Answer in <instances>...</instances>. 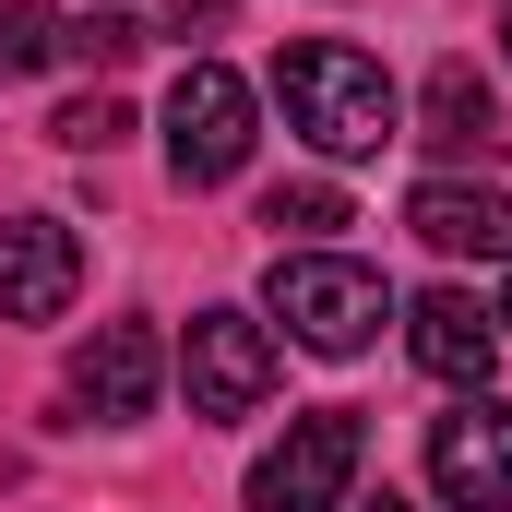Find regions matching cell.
Returning <instances> with one entry per match:
<instances>
[{
	"label": "cell",
	"mask_w": 512,
	"mask_h": 512,
	"mask_svg": "<svg viewBox=\"0 0 512 512\" xmlns=\"http://www.w3.org/2000/svg\"><path fill=\"white\" fill-rule=\"evenodd\" d=\"M167 382V346H155V322H96L84 346H72V405L96 417V429H131L143 405Z\"/></svg>",
	"instance_id": "52a82bcc"
},
{
	"label": "cell",
	"mask_w": 512,
	"mask_h": 512,
	"mask_svg": "<svg viewBox=\"0 0 512 512\" xmlns=\"http://www.w3.org/2000/svg\"><path fill=\"white\" fill-rule=\"evenodd\" d=\"M358 512H417V501H393V489H382V501H358Z\"/></svg>",
	"instance_id": "e0dca14e"
},
{
	"label": "cell",
	"mask_w": 512,
	"mask_h": 512,
	"mask_svg": "<svg viewBox=\"0 0 512 512\" xmlns=\"http://www.w3.org/2000/svg\"><path fill=\"white\" fill-rule=\"evenodd\" d=\"M358 453H370V429H358L346 405L286 417V441L251 465V512H346V489H358Z\"/></svg>",
	"instance_id": "277c9868"
},
{
	"label": "cell",
	"mask_w": 512,
	"mask_h": 512,
	"mask_svg": "<svg viewBox=\"0 0 512 512\" xmlns=\"http://www.w3.org/2000/svg\"><path fill=\"white\" fill-rule=\"evenodd\" d=\"M417 143H441V155H489V143H501V96L477 84V60H441V72H429Z\"/></svg>",
	"instance_id": "8fae6325"
},
{
	"label": "cell",
	"mask_w": 512,
	"mask_h": 512,
	"mask_svg": "<svg viewBox=\"0 0 512 512\" xmlns=\"http://www.w3.org/2000/svg\"><path fill=\"white\" fill-rule=\"evenodd\" d=\"M131 48H143V24H131V12H72V36H60V60H96V72H120Z\"/></svg>",
	"instance_id": "5bb4252c"
},
{
	"label": "cell",
	"mask_w": 512,
	"mask_h": 512,
	"mask_svg": "<svg viewBox=\"0 0 512 512\" xmlns=\"http://www.w3.org/2000/svg\"><path fill=\"white\" fill-rule=\"evenodd\" d=\"M501 60H512V12H501Z\"/></svg>",
	"instance_id": "ac0fdd59"
},
{
	"label": "cell",
	"mask_w": 512,
	"mask_h": 512,
	"mask_svg": "<svg viewBox=\"0 0 512 512\" xmlns=\"http://www.w3.org/2000/svg\"><path fill=\"white\" fill-rule=\"evenodd\" d=\"M262 227L298 239V251H322V239L346 227V191H334V179H286V191H262Z\"/></svg>",
	"instance_id": "7c38bea8"
},
{
	"label": "cell",
	"mask_w": 512,
	"mask_h": 512,
	"mask_svg": "<svg viewBox=\"0 0 512 512\" xmlns=\"http://www.w3.org/2000/svg\"><path fill=\"white\" fill-rule=\"evenodd\" d=\"M429 489L453 512H512V405L453 393V417H429Z\"/></svg>",
	"instance_id": "8992f818"
},
{
	"label": "cell",
	"mask_w": 512,
	"mask_h": 512,
	"mask_svg": "<svg viewBox=\"0 0 512 512\" xmlns=\"http://www.w3.org/2000/svg\"><path fill=\"white\" fill-rule=\"evenodd\" d=\"M48 131H60L72 155H108V143H120V131H131V108H120V96H72V108H60V120H48Z\"/></svg>",
	"instance_id": "9a60e30c"
},
{
	"label": "cell",
	"mask_w": 512,
	"mask_h": 512,
	"mask_svg": "<svg viewBox=\"0 0 512 512\" xmlns=\"http://www.w3.org/2000/svg\"><path fill=\"white\" fill-rule=\"evenodd\" d=\"M84 286V239L60 215H0V322H60Z\"/></svg>",
	"instance_id": "ba28073f"
},
{
	"label": "cell",
	"mask_w": 512,
	"mask_h": 512,
	"mask_svg": "<svg viewBox=\"0 0 512 512\" xmlns=\"http://www.w3.org/2000/svg\"><path fill=\"white\" fill-rule=\"evenodd\" d=\"M167 12H179V36H191V24H227V0H167Z\"/></svg>",
	"instance_id": "2e32d148"
},
{
	"label": "cell",
	"mask_w": 512,
	"mask_h": 512,
	"mask_svg": "<svg viewBox=\"0 0 512 512\" xmlns=\"http://www.w3.org/2000/svg\"><path fill=\"white\" fill-rule=\"evenodd\" d=\"M274 108L286 131L310 143V155H382L393 131H405V96H393V72L370 48H346V36H298L286 60H274Z\"/></svg>",
	"instance_id": "6da1fadb"
},
{
	"label": "cell",
	"mask_w": 512,
	"mask_h": 512,
	"mask_svg": "<svg viewBox=\"0 0 512 512\" xmlns=\"http://www.w3.org/2000/svg\"><path fill=\"white\" fill-rule=\"evenodd\" d=\"M262 310L286 322V346H310V358H358V346L393 322V286L370 274V262H346V251H274Z\"/></svg>",
	"instance_id": "7a4b0ae2"
},
{
	"label": "cell",
	"mask_w": 512,
	"mask_h": 512,
	"mask_svg": "<svg viewBox=\"0 0 512 512\" xmlns=\"http://www.w3.org/2000/svg\"><path fill=\"white\" fill-rule=\"evenodd\" d=\"M501 334H512V298H501Z\"/></svg>",
	"instance_id": "d6986e66"
},
{
	"label": "cell",
	"mask_w": 512,
	"mask_h": 512,
	"mask_svg": "<svg viewBox=\"0 0 512 512\" xmlns=\"http://www.w3.org/2000/svg\"><path fill=\"white\" fill-rule=\"evenodd\" d=\"M405 227L453 262H512V191H477V179H417Z\"/></svg>",
	"instance_id": "30bf717a"
},
{
	"label": "cell",
	"mask_w": 512,
	"mask_h": 512,
	"mask_svg": "<svg viewBox=\"0 0 512 512\" xmlns=\"http://www.w3.org/2000/svg\"><path fill=\"white\" fill-rule=\"evenodd\" d=\"M405 346H417V370L453 393H489V370H501V310H477L465 286H429L417 310H405Z\"/></svg>",
	"instance_id": "9c48e42d"
},
{
	"label": "cell",
	"mask_w": 512,
	"mask_h": 512,
	"mask_svg": "<svg viewBox=\"0 0 512 512\" xmlns=\"http://www.w3.org/2000/svg\"><path fill=\"white\" fill-rule=\"evenodd\" d=\"M179 382H191V417H251L262 393H274V322H251V310H191Z\"/></svg>",
	"instance_id": "5b68a950"
},
{
	"label": "cell",
	"mask_w": 512,
	"mask_h": 512,
	"mask_svg": "<svg viewBox=\"0 0 512 512\" xmlns=\"http://www.w3.org/2000/svg\"><path fill=\"white\" fill-rule=\"evenodd\" d=\"M60 36H72V12H48V0H0V84H12V72H48Z\"/></svg>",
	"instance_id": "4fadbf2b"
},
{
	"label": "cell",
	"mask_w": 512,
	"mask_h": 512,
	"mask_svg": "<svg viewBox=\"0 0 512 512\" xmlns=\"http://www.w3.org/2000/svg\"><path fill=\"white\" fill-rule=\"evenodd\" d=\"M251 143H262V96L227 72V60H191V72L167 84V167H179V191L239 179Z\"/></svg>",
	"instance_id": "3957f363"
}]
</instances>
